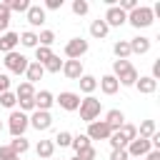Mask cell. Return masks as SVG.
<instances>
[{
  "instance_id": "cell-1",
  "label": "cell",
  "mask_w": 160,
  "mask_h": 160,
  "mask_svg": "<svg viewBox=\"0 0 160 160\" xmlns=\"http://www.w3.org/2000/svg\"><path fill=\"white\" fill-rule=\"evenodd\" d=\"M112 75H115V80L120 82V85H135L138 82V70L128 62V60H115L112 62Z\"/></svg>"
},
{
  "instance_id": "cell-2",
  "label": "cell",
  "mask_w": 160,
  "mask_h": 160,
  "mask_svg": "<svg viewBox=\"0 0 160 160\" xmlns=\"http://www.w3.org/2000/svg\"><path fill=\"white\" fill-rule=\"evenodd\" d=\"M152 20H155V18H152V10H150L148 5H138L132 12H128V22H130L132 28H138V30H140V28H150Z\"/></svg>"
},
{
  "instance_id": "cell-3",
  "label": "cell",
  "mask_w": 160,
  "mask_h": 160,
  "mask_svg": "<svg viewBox=\"0 0 160 160\" xmlns=\"http://www.w3.org/2000/svg\"><path fill=\"white\" fill-rule=\"evenodd\" d=\"M100 100L98 98H92V95H88L85 100H80V120L82 122H92V120H98V115H100Z\"/></svg>"
},
{
  "instance_id": "cell-4",
  "label": "cell",
  "mask_w": 160,
  "mask_h": 160,
  "mask_svg": "<svg viewBox=\"0 0 160 160\" xmlns=\"http://www.w3.org/2000/svg\"><path fill=\"white\" fill-rule=\"evenodd\" d=\"M28 125H30V120H28L25 112H20V110H12V112H10V118H8V130H10L12 138H22V132L28 130Z\"/></svg>"
},
{
  "instance_id": "cell-5",
  "label": "cell",
  "mask_w": 160,
  "mask_h": 160,
  "mask_svg": "<svg viewBox=\"0 0 160 160\" xmlns=\"http://www.w3.org/2000/svg\"><path fill=\"white\" fill-rule=\"evenodd\" d=\"M2 62H5V68H8L10 72H15V75H22V72L28 70V65H30V60H28L22 52H15V50H12V52H8Z\"/></svg>"
},
{
  "instance_id": "cell-6",
  "label": "cell",
  "mask_w": 160,
  "mask_h": 160,
  "mask_svg": "<svg viewBox=\"0 0 160 160\" xmlns=\"http://www.w3.org/2000/svg\"><path fill=\"white\" fill-rule=\"evenodd\" d=\"M150 150H152V145H150V140H145V138H135V140H130L128 148H125V152L130 155V160H140V158H145Z\"/></svg>"
},
{
  "instance_id": "cell-7",
  "label": "cell",
  "mask_w": 160,
  "mask_h": 160,
  "mask_svg": "<svg viewBox=\"0 0 160 160\" xmlns=\"http://www.w3.org/2000/svg\"><path fill=\"white\" fill-rule=\"evenodd\" d=\"M85 135L90 140H108L112 135V130H110V125L105 120H92V122H88V132Z\"/></svg>"
},
{
  "instance_id": "cell-8",
  "label": "cell",
  "mask_w": 160,
  "mask_h": 160,
  "mask_svg": "<svg viewBox=\"0 0 160 160\" xmlns=\"http://www.w3.org/2000/svg\"><path fill=\"white\" fill-rule=\"evenodd\" d=\"M85 52H88V40H82V38H72V40H68V45H65V55H68V60H80Z\"/></svg>"
},
{
  "instance_id": "cell-9",
  "label": "cell",
  "mask_w": 160,
  "mask_h": 160,
  "mask_svg": "<svg viewBox=\"0 0 160 160\" xmlns=\"http://www.w3.org/2000/svg\"><path fill=\"white\" fill-rule=\"evenodd\" d=\"M102 20L108 22V28H120V25H125V22H128V12H122L118 5H110Z\"/></svg>"
},
{
  "instance_id": "cell-10",
  "label": "cell",
  "mask_w": 160,
  "mask_h": 160,
  "mask_svg": "<svg viewBox=\"0 0 160 160\" xmlns=\"http://www.w3.org/2000/svg\"><path fill=\"white\" fill-rule=\"evenodd\" d=\"M28 120H30V125H32L35 130H48V128L52 125V118H50L48 110H35Z\"/></svg>"
},
{
  "instance_id": "cell-11",
  "label": "cell",
  "mask_w": 160,
  "mask_h": 160,
  "mask_svg": "<svg viewBox=\"0 0 160 160\" xmlns=\"http://www.w3.org/2000/svg\"><path fill=\"white\" fill-rule=\"evenodd\" d=\"M55 102H58L62 110H78V108H80V95H78V92H68V90H65V92H60V95H58V100H55Z\"/></svg>"
},
{
  "instance_id": "cell-12",
  "label": "cell",
  "mask_w": 160,
  "mask_h": 160,
  "mask_svg": "<svg viewBox=\"0 0 160 160\" xmlns=\"http://www.w3.org/2000/svg\"><path fill=\"white\" fill-rule=\"evenodd\" d=\"M62 72H65V78H70V80H80L85 72H82V60H65L62 62Z\"/></svg>"
},
{
  "instance_id": "cell-13",
  "label": "cell",
  "mask_w": 160,
  "mask_h": 160,
  "mask_svg": "<svg viewBox=\"0 0 160 160\" xmlns=\"http://www.w3.org/2000/svg\"><path fill=\"white\" fill-rule=\"evenodd\" d=\"M18 42H20V35H18V32H10V30L2 32V35H0V52H5V55L12 52Z\"/></svg>"
},
{
  "instance_id": "cell-14",
  "label": "cell",
  "mask_w": 160,
  "mask_h": 160,
  "mask_svg": "<svg viewBox=\"0 0 160 160\" xmlns=\"http://www.w3.org/2000/svg\"><path fill=\"white\" fill-rule=\"evenodd\" d=\"M25 15H28V22H30L32 28H40V25L45 22V8H40V5H30Z\"/></svg>"
},
{
  "instance_id": "cell-15",
  "label": "cell",
  "mask_w": 160,
  "mask_h": 160,
  "mask_svg": "<svg viewBox=\"0 0 160 160\" xmlns=\"http://www.w3.org/2000/svg\"><path fill=\"white\" fill-rule=\"evenodd\" d=\"M130 42V52H135V55H145L148 50H150V38H132V40H128Z\"/></svg>"
},
{
  "instance_id": "cell-16",
  "label": "cell",
  "mask_w": 160,
  "mask_h": 160,
  "mask_svg": "<svg viewBox=\"0 0 160 160\" xmlns=\"http://www.w3.org/2000/svg\"><path fill=\"white\" fill-rule=\"evenodd\" d=\"M52 102H55L52 92H48V90L35 92V110H50V105H52Z\"/></svg>"
},
{
  "instance_id": "cell-17",
  "label": "cell",
  "mask_w": 160,
  "mask_h": 160,
  "mask_svg": "<svg viewBox=\"0 0 160 160\" xmlns=\"http://www.w3.org/2000/svg\"><path fill=\"white\" fill-rule=\"evenodd\" d=\"M105 122L110 125V130L115 132V130H120L122 128V122H125V115H122V110H108V115H105Z\"/></svg>"
},
{
  "instance_id": "cell-18",
  "label": "cell",
  "mask_w": 160,
  "mask_h": 160,
  "mask_svg": "<svg viewBox=\"0 0 160 160\" xmlns=\"http://www.w3.org/2000/svg\"><path fill=\"white\" fill-rule=\"evenodd\" d=\"M118 88H120V82L115 80V75H102V78H100V90H102L105 95H115Z\"/></svg>"
},
{
  "instance_id": "cell-19",
  "label": "cell",
  "mask_w": 160,
  "mask_h": 160,
  "mask_svg": "<svg viewBox=\"0 0 160 160\" xmlns=\"http://www.w3.org/2000/svg\"><path fill=\"white\" fill-rule=\"evenodd\" d=\"M135 88L142 92V95H152L155 90H158V82L150 78V75H145V78H138V82H135Z\"/></svg>"
},
{
  "instance_id": "cell-20",
  "label": "cell",
  "mask_w": 160,
  "mask_h": 160,
  "mask_svg": "<svg viewBox=\"0 0 160 160\" xmlns=\"http://www.w3.org/2000/svg\"><path fill=\"white\" fill-rule=\"evenodd\" d=\"M25 75H28V82H30V85H35V82L45 75V68H42L40 62H30V65H28V70H25Z\"/></svg>"
},
{
  "instance_id": "cell-21",
  "label": "cell",
  "mask_w": 160,
  "mask_h": 160,
  "mask_svg": "<svg viewBox=\"0 0 160 160\" xmlns=\"http://www.w3.org/2000/svg\"><path fill=\"white\" fill-rule=\"evenodd\" d=\"M108 30H110V28H108V22H105V20H100V18L90 22V35H92V38H98V40H102V38L108 35Z\"/></svg>"
},
{
  "instance_id": "cell-22",
  "label": "cell",
  "mask_w": 160,
  "mask_h": 160,
  "mask_svg": "<svg viewBox=\"0 0 160 160\" xmlns=\"http://www.w3.org/2000/svg\"><path fill=\"white\" fill-rule=\"evenodd\" d=\"M35 152H38V158L48 160V158H52V152H55V142H52V140H40L38 148H35Z\"/></svg>"
},
{
  "instance_id": "cell-23",
  "label": "cell",
  "mask_w": 160,
  "mask_h": 160,
  "mask_svg": "<svg viewBox=\"0 0 160 160\" xmlns=\"http://www.w3.org/2000/svg\"><path fill=\"white\" fill-rule=\"evenodd\" d=\"M112 52H115V58L118 60H128L132 52H130V42L128 40H118L115 45H112Z\"/></svg>"
},
{
  "instance_id": "cell-24",
  "label": "cell",
  "mask_w": 160,
  "mask_h": 160,
  "mask_svg": "<svg viewBox=\"0 0 160 160\" xmlns=\"http://www.w3.org/2000/svg\"><path fill=\"white\" fill-rule=\"evenodd\" d=\"M15 98H18V100L35 98V85H30L28 80H25V82H20V85H18V90H15Z\"/></svg>"
},
{
  "instance_id": "cell-25",
  "label": "cell",
  "mask_w": 160,
  "mask_h": 160,
  "mask_svg": "<svg viewBox=\"0 0 160 160\" xmlns=\"http://www.w3.org/2000/svg\"><path fill=\"white\" fill-rule=\"evenodd\" d=\"M78 82H80V90H82L85 95H90V92L98 88V78H92V75H82Z\"/></svg>"
},
{
  "instance_id": "cell-26",
  "label": "cell",
  "mask_w": 160,
  "mask_h": 160,
  "mask_svg": "<svg viewBox=\"0 0 160 160\" xmlns=\"http://www.w3.org/2000/svg\"><path fill=\"white\" fill-rule=\"evenodd\" d=\"M152 132H158V130H155V122H152V120H142L140 128H138V138H145V140H148Z\"/></svg>"
},
{
  "instance_id": "cell-27",
  "label": "cell",
  "mask_w": 160,
  "mask_h": 160,
  "mask_svg": "<svg viewBox=\"0 0 160 160\" xmlns=\"http://www.w3.org/2000/svg\"><path fill=\"white\" fill-rule=\"evenodd\" d=\"M70 145H72V150H75V155H78V152H82L85 148H90V138H88V135H75Z\"/></svg>"
},
{
  "instance_id": "cell-28",
  "label": "cell",
  "mask_w": 160,
  "mask_h": 160,
  "mask_svg": "<svg viewBox=\"0 0 160 160\" xmlns=\"http://www.w3.org/2000/svg\"><path fill=\"white\" fill-rule=\"evenodd\" d=\"M28 148H30V142H28L25 138H15V140L10 142V150H12V152H15L18 158H20L22 152H28Z\"/></svg>"
},
{
  "instance_id": "cell-29",
  "label": "cell",
  "mask_w": 160,
  "mask_h": 160,
  "mask_svg": "<svg viewBox=\"0 0 160 160\" xmlns=\"http://www.w3.org/2000/svg\"><path fill=\"white\" fill-rule=\"evenodd\" d=\"M8 25H10V8L8 2H0V32H8Z\"/></svg>"
},
{
  "instance_id": "cell-30",
  "label": "cell",
  "mask_w": 160,
  "mask_h": 160,
  "mask_svg": "<svg viewBox=\"0 0 160 160\" xmlns=\"http://www.w3.org/2000/svg\"><path fill=\"white\" fill-rule=\"evenodd\" d=\"M50 58H52V50H50V48H42V45H38V48H35V62L45 65Z\"/></svg>"
},
{
  "instance_id": "cell-31",
  "label": "cell",
  "mask_w": 160,
  "mask_h": 160,
  "mask_svg": "<svg viewBox=\"0 0 160 160\" xmlns=\"http://www.w3.org/2000/svg\"><path fill=\"white\" fill-rule=\"evenodd\" d=\"M20 42H22L25 48H38V32H32V30H25V32L20 35Z\"/></svg>"
},
{
  "instance_id": "cell-32",
  "label": "cell",
  "mask_w": 160,
  "mask_h": 160,
  "mask_svg": "<svg viewBox=\"0 0 160 160\" xmlns=\"http://www.w3.org/2000/svg\"><path fill=\"white\" fill-rule=\"evenodd\" d=\"M118 132H120V135H122V138H125L128 142L138 138V128H135V125H130V122H122V128H120Z\"/></svg>"
},
{
  "instance_id": "cell-33",
  "label": "cell",
  "mask_w": 160,
  "mask_h": 160,
  "mask_svg": "<svg viewBox=\"0 0 160 160\" xmlns=\"http://www.w3.org/2000/svg\"><path fill=\"white\" fill-rule=\"evenodd\" d=\"M108 140H110L112 150H125V148H128V140H125V138H122V135H120L118 130H115V132H112V135H110Z\"/></svg>"
},
{
  "instance_id": "cell-34",
  "label": "cell",
  "mask_w": 160,
  "mask_h": 160,
  "mask_svg": "<svg viewBox=\"0 0 160 160\" xmlns=\"http://www.w3.org/2000/svg\"><path fill=\"white\" fill-rule=\"evenodd\" d=\"M38 42H40L42 48H50V45L55 42V32H52V30H42V32L38 35Z\"/></svg>"
},
{
  "instance_id": "cell-35",
  "label": "cell",
  "mask_w": 160,
  "mask_h": 160,
  "mask_svg": "<svg viewBox=\"0 0 160 160\" xmlns=\"http://www.w3.org/2000/svg\"><path fill=\"white\" fill-rule=\"evenodd\" d=\"M42 68H45L48 72H60V70H62V60H60L58 55H52V58H50V60H48Z\"/></svg>"
},
{
  "instance_id": "cell-36",
  "label": "cell",
  "mask_w": 160,
  "mask_h": 160,
  "mask_svg": "<svg viewBox=\"0 0 160 160\" xmlns=\"http://www.w3.org/2000/svg\"><path fill=\"white\" fill-rule=\"evenodd\" d=\"M55 145H60V148H68L70 142H72V135L68 132V130H60L58 135H55V140H52Z\"/></svg>"
},
{
  "instance_id": "cell-37",
  "label": "cell",
  "mask_w": 160,
  "mask_h": 160,
  "mask_svg": "<svg viewBox=\"0 0 160 160\" xmlns=\"http://www.w3.org/2000/svg\"><path fill=\"white\" fill-rule=\"evenodd\" d=\"M8 8H10V12H12V10H15V12H28L30 2H28V0H10Z\"/></svg>"
},
{
  "instance_id": "cell-38",
  "label": "cell",
  "mask_w": 160,
  "mask_h": 160,
  "mask_svg": "<svg viewBox=\"0 0 160 160\" xmlns=\"http://www.w3.org/2000/svg\"><path fill=\"white\" fill-rule=\"evenodd\" d=\"M90 10V2L88 0H72V12L75 15H85Z\"/></svg>"
},
{
  "instance_id": "cell-39",
  "label": "cell",
  "mask_w": 160,
  "mask_h": 160,
  "mask_svg": "<svg viewBox=\"0 0 160 160\" xmlns=\"http://www.w3.org/2000/svg\"><path fill=\"white\" fill-rule=\"evenodd\" d=\"M15 102H18L15 92H10V90H8V92H2V95H0V105H2V108H15Z\"/></svg>"
},
{
  "instance_id": "cell-40",
  "label": "cell",
  "mask_w": 160,
  "mask_h": 160,
  "mask_svg": "<svg viewBox=\"0 0 160 160\" xmlns=\"http://www.w3.org/2000/svg\"><path fill=\"white\" fill-rule=\"evenodd\" d=\"M75 158H78V160H95V158H98V150H95V148L90 145V148H85L82 152H78Z\"/></svg>"
},
{
  "instance_id": "cell-41",
  "label": "cell",
  "mask_w": 160,
  "mask_h": 160,
  "mask_svg": "<svg viewBox=\"0 0 160 160\" xmlns=\"http://www.w3.org/2000/svg\"><path fill=\"white\" fill-rule=\"evenodd\" d=\"M0 160H20V158L10 150V145H0Z\"/></svg>"
},
{
  "instance_id": "cell-42",
  "label": "cell",
  "mask_w": 160,
  "mask_h": 160,
  "mask_svg": "<svg viewBox=\"0 0 160 160\" xmlns=\"http://www.w3.org/2000/svg\"><path fill=\"white\" fill-rule=\"evenodd\" d=\"M122 12H132L135 8H138V0H120V5H118Z\"/></svg>"
},
{
  "instance_id": "cell-43",
  "label": "cell",
  "mask_w": 160,
  "mask_h": 160,
  "mask_svg": "<svg viewBox=\"0 0 160 160\" xmlns=\"http://www.w3.org/2000/svg\"><path fill=\"white\" fill-rule=\"evenodd\" d=\"M20 102V112L22 110H35V98H25V100H18Z\"/></svg>"
},
{
  "instance_id": "cell-44",
  "label": "cell",
  "mask_w": 160,
  "mask_h": 160,
  "mask_svg": "<svg viewBox=\"0 0 160 160\" xmlns=\"http://www.w3.org/2000/svg\"><path fill=\"white\" fill-rule=\"evenodd\" d=\"M110 160H130V155L125 150H112L110 152Z\"/></svg>"
},
{
  "instance_id": "cell-45",
  "label": "cell",
  "mask_w": 160,
  "mask_h": 160,
  "mask_svg": "<svg viewBox=\"0 0 160 160\" xmlns=\"http://www.w3.org/2000/svg\"><path fill=\"white\" fill-rule=\"evenodd\" d=\"M45 8L48 10H60L62 8V0H45Z\"/></svg>"
},
{
  "instance_id": "cell-46",
  "label": "cell",
  "mask_w": 160,
  "mask_h": 160,
  "mask_svg": "<svg viewBox=\"0 0 160 160\" xmlns=\"http://www.w3.org/2000/svg\"><path fill=\"white\" fill-rule=\"evenodd\" d=\"M8 88H10V78L8 75H0V95L8 92Z\"/></svg>"
},
{
  "instance_id": "cell-47",
  "label": "cell",
  "mask_w": 160,
  "mask_h": 160,
  "mask_svg": "<svg viewBox=\"0 0 160 160\" xmlns=\"http://www.w3.org/2000/svg\"><path fill=\"white\" fill-rule=\"evenodd\" d=\"M150 78H152L155 82L160 80V60H155V62H152V75H150Z\"/></svg>"
},
{
  "instance_id": "cell-48",
  "label": "cell",
  "mask_w": 160,
  "mask_h": 160,
  "mask_svg": "<svg viewBox=\"0 0 160 160\" xmlns=\"http://www.w3.org/2000/svg\"><path fill=\"white\" fill-rule=\"evenodd\" d=\"M145 160H160V150H150V152L145 155Z\"/></svg>"
},
{
  "instance_id": "cell-49",
  "label": "cell",
  "mask_w": 160,
  "mask_h": 160,
  "mask_svg": "<svg viewBox=\"0 0 160 160\" xmlns=\"http://www.w3.org/2000/svg\"><path fill=\"white\" fill-rule=\"evenodd\" d=\"M0 130H2V122H0Z\"/></svg>"
},
{
  "instance_id": "cell-50",
  "label": "cell",
  "mask_w": 160,
  "mask_h": 160,
  "mask_svg": "<svg viewBox=\"0 0 160 160\" xmlns=\"http://www.w3.org/2000/svg\"><path fill=\"white\" fill-rule=\"evenodd\" d=\"M72 160H78V158H72Z\"/></svg>"
},
{
  "instance_id": "cell-51",
  "label": "cell",
  "mask_w": 160,
  "mask_h": 160,
  "mask_svg": "<svg viewBox=\"0 0 160 160\" xmlns=\"http://www.w3.org/2000/svg\"><path fill=\"white\" fill-rule=\"evenodd\" d=\"M60 160H62V158H60Z\"/></svg>"
}]
</instances>
